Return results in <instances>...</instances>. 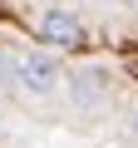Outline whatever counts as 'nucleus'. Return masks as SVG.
<instances>
[{"label": "nucleus", "instance_id": "1", "mask_svg": "<svg viewBox=\"0 0 138 148\" xmlns=\"http://www.w3.org/2000/svg\"><path fill=\"white\" fill-rule=\"evenodd\" d=\"M59 84H64V64H59L49 49L15 54V69H10V89H20V94H30V99H49Z\"/></svg>", "mask_w": 138, "mask_h": 148}, {"label": "nucleus", "instance_id": "2", "mask_svg": "<svg viewBox=\"0 0 138 148\" xmlns=\"http://www.w3.org/2000/svg\"><path fill=\"white\" fill-rule=\"evenodd\" d=\"M69 104L84 109V114H94L99 104H109V74H104V69H84V74H74V79H69Z\"/></svg>", "mask_w": 138, "mask_h": 148}, {"label": "nucleus", "instance_id": "3", "mask_svg": "<svg viewBox=\"0 0 138 148\" xmlns=\"http://www.w3.org/2000/svg\"><path fill=\"white\" fill-rule=\"evenodd\" d=\"M40 35H44V45H54V49L84 45V25L69 15V10H44V15H40Z\"/></svg>", "mask_w": 138, "mask_h": 148}, {"label": "nucleus", "instance_id": "4", "mask_svg": "<svg viewBox=\"0 0 138 148\" xmlns=\"http://www.w3.org/2000/svg\"><path fill=\"white\" fill-rule=\"evenodd\" d=\"M128 133H133V138H138V109H133V119H128Z\"/></svg>", "mask_w": 138, "mask_h": 148}]
</instances>
